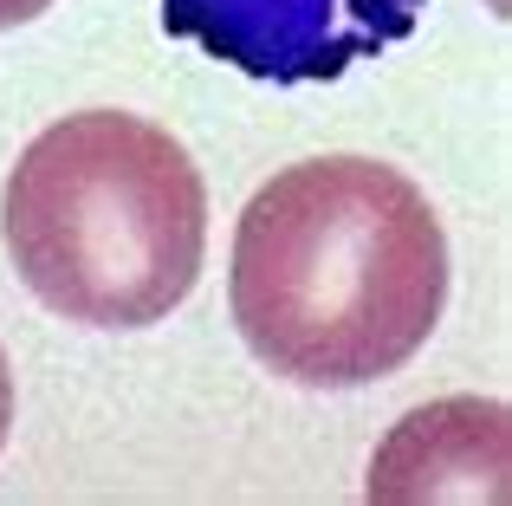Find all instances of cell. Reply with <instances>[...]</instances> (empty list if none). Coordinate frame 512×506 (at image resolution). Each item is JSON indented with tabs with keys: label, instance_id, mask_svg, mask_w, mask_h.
Listing matches in <instances>:
<instances>
[{
	"label": "cell",
	"instance_id": "cell-4",
	"mask_svg": "<svg viewBox=\"0 0 512 506\" xmlns=\"http://www.w3.org/2000/svg\"><path fill=\"white\" fill-rule=\"evenodd\" d=\"M506 403L480 396H441L389 429L376 448L363 494L376 506H422V500H506Z\"/></svg>",
	"mask_w": 512,
	"mask_h": 506
},
{
	"label": "cell",
	"instance_id": "cell-6",
	"mask_svg": "<svg viewBox=\"0 0 512 506\" xmlns=\"http://www.w3.org/2000/svg\"><path fill=\"white\" fill-rule=\"evenodd\" d=\"M7 435H13V364L0 351V448H7Z\"/></svg>",
	"mask_w": 512,
	"mask_h": 506
},
{
	"label": "cell",
	"instance_id": "cell-1",
	"mask_svg": "<svg viewBox=\"0 0 512 506\" xmlns=\"http://www.w3.org/2000/svg\"><path fill=\"white\" fill-rule=\"evenodd\" d=\"M240 344L305 390L396 377L448 312V234L376 156H312L253 189L227 273Z\"/></svg>",
	"mask_w": 512,
	"mask_h": 506
},
{
	"label": "cell",
	"instance_id": "cell-3",
	"mask_svg": "<svg viewBox=\"0 0 512 506\" xmlns=\"http://www.w3.org/2000/svg\"><path fill=\"white\" fill-rule=\"evenodd\" d=\"M163 33L266 85H325L422 26L428 0H156Z\"/></svg>",
	"mask_w": 512,
	"mask_h": 506
},
{
	"label": "cell",
	"instance_id": "cell-2",
	"mask_svg": "<svg viewBox=\"0 0 512 506\" xmlns=\"http://www.w3.org/2000/svg\"><path fill=\"white\" fill-rule=\"evenodd\" d=\"M0 241L46 312L91 331L163 325L208 260V182L163 124L72 111L20 150Z\"/></svg>",
	"mask_w": 512,
	"mask_h": 506
},
{
	"label": "cell",
	"instance_id": "cell-5",
	"mask_svg": "<svg viewBox=\"0 0 512 506\" xmlns=\"http://www.w3.org/2000/svg\"><path fill=\"white\" fill-rule=\"evenodd\" d=\"M52 0H0V33H13V26H26V20H39Z\"/></svg>",
	"mask_w": 512,
	"mask_h": 506
}]
</instances>
